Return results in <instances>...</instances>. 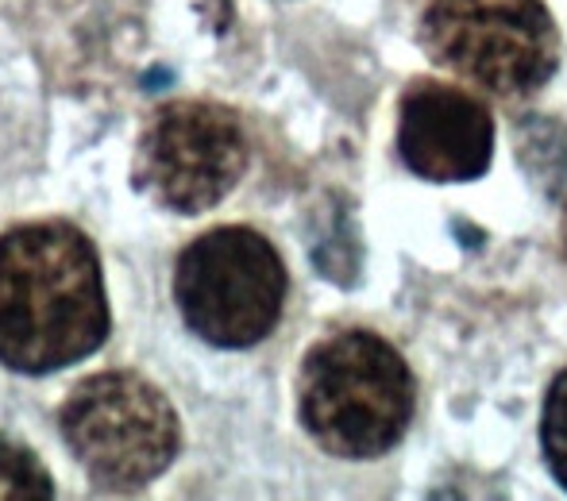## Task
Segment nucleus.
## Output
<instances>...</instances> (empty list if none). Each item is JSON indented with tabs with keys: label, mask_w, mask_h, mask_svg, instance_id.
I'll return each instance as SVG.
<instances>
[{
	"label": "nucleus",
	"mask_w": 567,
	"mask_h": 501,
	"mask_svg": "<svg viewBox=\"0 0 567 501\" xmlns=\"http://www.w3.org/2000/svg\"><path fill=\"white\" fill-rule=\"evenodd\" d=\"M105 274L93 240L70 220L0 232V363L20 375L74 367L109 340Z\"/></svg>",
	"instance_id": "1"
},
{
	"label": "nucleus",
	"mask_w": 567,
	"mask_h": 501,
	"mask_svg": "<svg viewBox=\"0 0 567 501\" xmlns=\"http://www.w3.org/2000/svg\"><path fill=\"white\" fill-rule=\"evenodd\" d=\"M298 413L329 456L374 459L413 420V375L374 332H337L301 363Z\"/></svg>",
	"instance_id": "2"
},
{
	"label": "nucleus",
	"mask_w": 567,
	"mask_h": 501,
	"mask_svg": "<svg viewBox=\"0 0 567 501\" xmlns=\"http://www.w3.org/2000/svg\"><path fill=\"white\" fill-rule=\"evenodd\" d=\"M66 448L101 490H140L182 451L171 397L132 370L82 378L59 409Z\"/></svg>",
	"instance_id": "3"
},
{
	"label": "nucleus",
	"mask_w": 567,
	"mask_h": 501,
	"mask_svg": "<svg viewBox=\"0 0 567 501\" xmlns=\"http://www.w3.org/2000/svg\"><path fill=\"white\" fill-rule=\"evenodd\" d=\"M174 305L205 344L225 352L262 344L286 305L282 254L255 228H213L178 254Z\"/></svg>",
	"instance_id": "4"
},
{
	"label": "nucleus",
	"mask_w": 567,
	"mask_h": 501,
	"mask_svg": "<svg viewBox=\"0 0 567 501\" xmlns=\"http://www.w3.org/2000/svg\"><path fill=\"white\" fill-rule=\"evenodd\" d=\"M421 39L441 66L494 97H529L560 62L545 0H421Z\"/></svg>",
	"instance_id": "5"
},
{
	"label": "nucleus",
	"mask_w": 567,
	"mask_h": 501,
	"mask_svg": "<svg viewBox=\"0 0 567 501\" xmlns=\"http://www.w3.org/2000/svg\"><path fill=\"white\" fill-rule=\"evenodd\" d=\"M247 170V135L213 101H174L155 113L135 150V189L158 209L197 217L236 189Z\"/></svg>",
	"instance_id": "6"
},
{
	"label": "nucleus",
	"mask_w": 567,
	"mask_h": 501,
	"mask_svg": "<svg viewBox=\"0 0 567 501\" xmlns=\"http://www.w3.org/2000/svg\"><path fill=\"white\" fill-rule=\"evenodd\" d=\"M398 150L429 181H471L491 166L494 124L471 93L441 82H417L402 97Z\"/></svg>",
	"instance_id": "7"
},
{
	"label": "nucleus",
	"mask_w": 567,
	"mask_h": 501,
	"mask_svg": "<svg viewBox=\"0 0 567 501\" xmlns=\"http://www.w3.org/2000/svg\"><path fill=\"white\" fill-rule=\"evenodd\" d=\"M54 482L28 443L0 432V501H51Z\"/></svg>",
	"instance_id": "8"
},
{
	"label": "nucleus",
	"mask_w": 567,
	"mask_h": 501,
	"mask_svg": "<svg viewBox=\"0 0 567 501\" xmlns=\"http://www.w3.org/2000/svg\"><path fill=\"white\" fill-rule=\"evenodd\" d=\"M540 440H545L548 467H553V474L567 487V375L556 378L553 389H548Z\"/></svg>",
	"instance_id": "9"
},
{
	"label": "nucleus",
	"mask_w": 567,
	"mask_h": 501,
	"mask_svg": "<svg viewBox=\"0 0 567 501\" xmlns=\"http://www.w3.org/2000/svg\"><path fill=\"white\" fill-rule=\"evenodd\" d=\"M348 220L337 217L332 220V236H321V243L313 248V259L321 267V274L337 278V282H351L355 278V267H359V248H355V236H348Z\"/></svg>",
	"instance_id": "10"
},
{
	"label": "nucleus",
	"mask_w": 567,
	"mask_h": 501,
	"mask_svg": "<svg viewBox=\"0 0 567 501\" xmlns=\"http://www.w3.org/2000/svg\"><path fill=\"white\" fill-rule=\"evenodd\" d=\"M564 251H567V217H564Z\"/></svg>",
	"instance_id": "11"
}]
</instances>
